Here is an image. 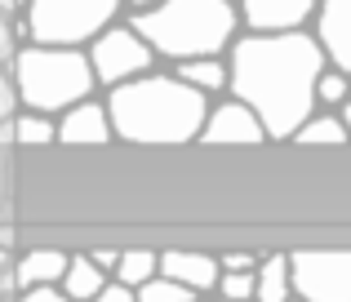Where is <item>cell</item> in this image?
Segmentation results:
<instances>
[{"label": "cell", "mask_w": 351, "mask_h": 302, "mask_svg": "<svg viewBox=\"0 0 351 302\" xmlns=\"http://www.w3.org/2000/svg\"><path fill=\"white\" fill-rule=\"evenodd\" d=\"M125 14V0H23V14L14 18L18 45H76L85 49L98 32Z\"/></svg>", "instance_id": "cell-5"}, {"label": "cell", "mask_w": 351, "mask_h": 302, "mask_svg": "<svg viewBox=\"0 0 351 302\" xmlns=\"http://www.w3.org/2000/svg\"><path fill=\"white\" fill-rule=\"evenodd\" d=\"M152 276H160V253H156V249H120V262L112 271L116 285L138 289V285H147Z\"/></svg>", "instance_id": "cell-18"}, {"label": "cell", "mask_w": 351, "mask_h": 302, "mask_svg": "<svg viewBox=\"0 0 351 302\" xmlns=\"http://www.w3.org/2000/svg\"><path fill=\"white\" fill-rule=\"evenodd\" d=\"M196 302H205V298H196Z\"/></svg>", "instance_id": "cell-35"}, {"label": "cell", "mask_w": 351, "mask_h": 302, "mask_svg": "<svg viewBox=\"0 0 351 302\" xmlns=\"http://www.w3.org/2000/svg\"><path fill=\"white\" fill-rule=\"evenodd\" d=\"M200 294H191L187 285H173V280L165 276H152L147 285L134 289V302H196Z\"/></svg>", "instance_id": "cell-21"}, {"label": "cell", "mask_w": 351, "mask_h": 302, "mask_svg": "<svg viewBox=\"0 0 351 302\" xmlns=\"http://www.w3.org/2000/svg\"><path fill=\"white\" fill-rule=\"evenodd\" d=\"M0 14H9V18H18V14H23V0H0Z\"/></svg>", "instance_id": "cell-31"}, {"label": "cell", "mask_w": 351, "mask_h": 302, "mask_svg": "<svg viewBox=\"0 0 351 302\" xmlns=\"http://www.w3.org/2000/svg\"><path fill=\"white\" fill-rule=\"evenodd\" d=\"M347 98H351V76L338 71V67H325L316 76V107L320 112H338Z\"/></svg>", "instance_id": "cell-20"}, {"label": "cell", "mask_w": 351, "mask_h": 302, "mask_svg": "<svg viewBox=\"0 0 351 302\" xmlns=\"http://www.w3.org/2000/svg\"><path fill=\"white\" fill-rule=\"evenodd\" d=\"M129 27L165 62L223 58L240 36V9L236 0H156L152 9H138Z\"/></svg>", "instance_id": "cell-3"}, {"label": "cell", "mask_w": 351, "mask_h": 302, "mask_svg": "<svg viewBox=\"0 0 351 302\" xmlns=\"http://www.w3.org/2000/svg\"><path fill=\"white\" fill-rule=\"evenodd\" d=\"M240 32H307L316 0H236Z\"/></svg>", "instance_id": "cell-10"}, {"label": "cell", "mask_w": 351, "mask_h": 302, "mask_svg": "<svg viewBox=\"0 0 351 302\" xmlns=\"http://www.w3.org/2000/svg\"><path fill=\"white\" fill-rule=\"evenodd\" d=\"M289 253H263L254 267V302H289Z\"/></svg>", "instance_id": "cell-15"}, {"label": "cell", "mask_w": 351, "mask_h": 302, "mask_svg": "<svg viewBox=\"0 0 351 302\" xmlns=\"http://www.w3.org/2000/svg\"><path fill=\"white\" fill-rule=\"evenodd\" d=\"M196 142H205V147H258V142H267V134L245 103L223 98V103H209V116L200 125Z\"/></svg>", "instance_id": "cell-8"}, {"label": "cell", "mask_w": 351, "mask_h": 302, "mask_svg": "<svg viewBox=\"0 0 351 302\" xmlns=\"http://www.w3.org/2000/svg\"><path fill=\"white\" fill-rule=\"evenodd\" d=\"M107 285H112V276H107L89 253H67V271H62V280H58V289L67 294V302H89L94 294H103Z\"/></svg>", "instance_id": "cell-14"}, {"label": "cell", "mask_w": 351, "mask_h": 302, "mask_svg": "<svg viewBox=\"0 0 351 302\" xmlns=\"http://www.w3.org/2000/svg\"><path fill=\"white\" fill-rule=\"evenodd\" d=\"M49 142H58L53 116H40V112H18L14 116V147H49Z\"/></svg>", "instance_id": "cell-19"}, {"label": "cell", "mask_w": 351, "mask_h": 302, "mask_svg": "<svg viewBox=\"0 0 351 302\" xmlns=\"http://www.w3.org/2000/svg\"><path fill=\"white\" fill-rule=\"evenodd\" d=\"M89 258H94L98 267H103L107 276H112V271H116V262H120V249H94V253H89Z\"/></svg>", "instance_id": "cell-28"}, {"label": "cell", "mask_w": 351, "mask_h": 302, "mask_svg": "<svg viewBox=\"0 0 351 302\" xmlns=\"http://www.w3.org/2000/svg\"><path fill=\"white\" fill-rule=\"evenodd\" d=\"M14 302H67L58 285H40V289H23V294H14Z\"/></svg>", "instance_id": "cell-26"}, {"label": "cell", "mask_w": 351, "mask_h": 302, "mask_svg": "<svg viewBox=\"0 0 351 302\" xmlns=\"http://www.w3.org/2000/svg\"><path fill=\"white\" fill-rule=\"evenodd\" d=\"M89 302H134V289H125V285H116V280H112L103 294H94Z\"/></svg>", "instance_id": "cell-27"}, {"label": "cell", "mask_w": 351, "mask_h": 302, "mask_svg": "<svg viewBox=\"0 0 351 302\" xmlns=\"http://www.w3.org/2000/svg\"><path fill=\"white\" fill-rule=\"evenodd\" d=\"M0 302H14V298H0Z\"/></svg>", "instance_id": "cell-34"}, {"label": "cell", "mask_w": 351, "mask_h": 302, "mask_svg": "<svg viewBox=\"0 0 351 302\" xmlns=\"http://www.w3.org/2000/svg\"><path fill=\"white\" fill-rule=\"evenodd\" d=\"M214 298H227V302H254V271H218Z\"/></svg>", "instance_id": "cell-22"}, {"label": "cell", "mask_w": 351, "mask_h": 302, "mask_svg": "<svg viewBox=\"0 0 351 302\" xmlns=\"http://www.w3.org/2000/svg\"><path fill=\"white\" fill-rule=\"evenodd\" d=\"M9 76H14L23 112L62 116L67 107L85 103V98H98L89 58L76 45H36V40L18 45L9 58Z\"/></svg>", "instance_id": "cell-4"}, {"label": "cell", "mask_w": 351, "mask_h": 302, "mask_svg": "<svg viewBox=\"0 0 351 302\" xmlns=\"http://www.w3.org/2000/svg\"><path fill=\"white\" fill-rule=\"evenodd\" d=\"M334 116H338V121H343V129H347V138H351V98H347V103H343V107H338V112H334Z\"/></svg>", "instance_id": "cell-29"}, {"label": "cell", "mask_w": 351, "mask_h": 302, "mask_svg": "<svg viewBox=\"0 0 351 302\" xmlns=\"http://www.w3.org/2000/svg\"><path fill=\"white\" fill-rule=\"evenodd\" d=\"M62 147H107L112 142V121H107L103 98H85V103L67 107L62 116H53Z\"/></svg>", "instance_id": "cell-11"}, {"label": "cell", "mask_w": 351, "mask_h": 302, "mask_svg": "<svg viewBox=\"0 0 351 302\" xmlns=\"http://www.w3.org/2000/svg\"><path fill=\"white\" fill-rule=\"evenodd\" d=\"M263 253H218V271H254Z\"/></svg>", "instance_id": "cell-25"}, {"label": "cell", "mask_w": 351, "mask_h": 302, "mask_svg": "<svg viewBox=\"0 0 351 302\" xmlns=\"http://www.w3.org/2000/svg\"><path fill=\"white\" fill-rule=\"evenodd\" d=\"M218 302H227V298H218Z\"/></svg>", "instance_id": "cell-36"}, {"label": "cell", "mask_w": 351, "mask_h": 302, "mask_svg": "<svg viewBox=\"0 0 351 302\" xmlns=\"http://www.w3.org/2000/svg\"><path fill=\"white\" fill-rule=\"evenodd\" d=\"M18 49V32H14V18L0 14V67H9V58H14Z\"/></svg>", "instance_id": "cell-24"}, {"label": "cell", "mask_w": 351, "mask_h": 302, "mask_svg": "<svg viewBox=\"0 0 351 302\" xmlns=\"http://www.w3.org/2000/svg\"><path fill=\"white\" fill-rule=\"evenodd\" d=\"M85 58H89V71H94L98 89H116V85H125V80H134V76H147V71L156 67L152 45L129 23H112L107 32H98L94 40L85 45Z\"/></svg>", "instance_id": "cell-6"}, {"label": "cell", "mask_w": 351, "mask_h": 302, "mask_svg": "<svg viewBox=\"0 0 351 302\" xmlns=\"http://www.w3.org/2000/svg\"><path fill=\"white\" fill-rule=\"evenodd\" d=\"M311 36L325 49V62L351 76V0H316L311 14Z\"/></svg>", "instance_id": "cell-9"}, {"label": "cell", "mask_w": 351, "mask_h": 302, "mask_svg": "<svg viewBox=\"0 0 351 302\" xmlns=\"http://www.w3.org/2000/svg\"><path fill=\"white\" fill-rule=\"evenodd\" d=\"M103 107L112 121V138L134 147H187L200 138L209 116V98L169 71H147L116 89H103Z\"/></svg>", "instance_id": "cell-2"}, {"label": "cell", "mask_w": 351, "mask_h": 302, "mask_svg": "<svg viewBox=\"0 0 351 302\" xmlns=\"http://www.w3.org/2000/svg\"><path fill=\"white\" fill-rule=\"evenodd\" d=\"M9 267H14V253H9V249H0V276H5Z\"/></svg>", "instance_id": "cell-32"}, {"label": "cell", "mask_w": 351, "mask_h": 302, "mask_svg": "<svg viewBox=\"0 0 351 302\" xmlns=\"http://www.w3.org/2000/svg\"><path fill=\"white\" fill-rule=\"evenodd\" d=\"M289 285L298 302H351V249H293Z\"/></svg>", "instance_id": "cell-7"}, {"label": "cell", "mask_w": 351, "mask_h": 302, "mask_svg": "<svg viewBox=\"0 0 351 302\" xmlns=\"http://www.w3.org/2000/svg\"><path fill=\"white\" fill-rule=\"evenodd\" d=\"M227 98L258 116L267 142H285L316 112V76L329 67L311 32H240L227 45Z\"/></svg>", "instance_id": "cell-1"}, {"label": "cell", "mask_w": 351, "mask_h": 302, "mask_svg": "<svg viewBox=\"0 0 351 302\" xmlns=\"http://www.w3.org/2000/svg\"><path fill=\"white\" fill-rule=\"evenodd\" d=\"M18 112H23V103H18L14 76H9V67H0V125H5V121H14Z\"/></svg>", "instance_id": "cell-23"}, {"label": "cell", "mask_w": 351, "mask_h": 302, "mask_svg": "<svg viewBox=\"0 0 351 302\" xmlns=\"http://www.w3.org/2000/svg\"><path fill=\"white\" fill-rule=\"evenodd\" d=\"M289 302H298V298H289Z\"/></svg>", "instance_id": "cell-37"}, {"label": "cell", "mask_w": 351, "mask_h": 302, "mask_svg": "<svg viewBox=\"0 0 351 302\" xmlns=\"http://www.w3.org/2000/svg\"><path fill=\"white\" fill-rule=\"evenodd\" d=\"M160 276L173 285H187L191 294H214L218 285V258L214 253H196V249H169L160 253Z\"/></svg>", "instance_id": "cell-12"}, {"label": "cell", "mask_w": 351, "mask_h": 302, "mask_svg": "<svg viewBox=\"0 0 351 302\" xmlns=\"http://www.w3.org/2000/svg\"><path fill=\"white\" fill-rule=\"evenodd\" d=\"M67 271V253L62 249H27L14 258V285L23 289H40V285H58Z\"/></svg>", "instance_id": "cell-13"}, {"label": "cell", "mask_w": 351, "mask_h": 302, "mask_svg": "<svg viewBox=\"0 0 351 302\" xmlns=\"http://www.w3.org/2000/svg\"><path fill=\"white\" fill-rule=\"evenodd\" d=\"M156 5V0H125V9H134V14H138V9H152Z\"/></svg>", "instance_id": "cell-33"}, {"label": "cell", "mask_w": 351, "mask_h": 302, "mask_svg": "<svg viewBox=\"0 0 351 302\" xmlns=\"http://www.w3.org/2000/svg\"><path fill=\"white\" fill-rule=\"evenodd\" d=\"M169 76L182 80V85H191L196 94H205V98L227 94V58H187V62H173Z\"/></svg>", "instance_id": "cell-16"}, {"label": "cell", "mask_w": 351, "mask_h": 302, "mask_svg": "<svg viewBox=\"0 0 351 302\" xmlns=\"http://www.w3.org/2000/svg\"><path fill=\"white\" fill-rule=\"evenodd\" d=\"M0 147H14V121L0 125Z\"/></svg>", "instance_id": "cell-30"}, {"label": "cell", "mask_w": 351, "mask_h": 302, "mask_svg": "<svg viewBox=\"0 0 351 302\" xmlns=\"http://www.w3.org/2000/svg\"><path fill=\"white\" fill-rule=\"evenodd\" d=\"M293 142H307V147H343V142H351V138H347L343 121H338L334 112H320V107H316V112L298 125Z\"/></svg>", "instance_id": "cell-17"}]
</instances>
